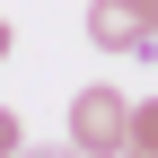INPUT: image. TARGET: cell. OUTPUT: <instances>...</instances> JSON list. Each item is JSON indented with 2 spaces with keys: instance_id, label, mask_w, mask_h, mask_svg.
<instances>
[{
  "instance_id": "cell-1",
  "label": "cell",
  "mask_w": 158,
  "mask_h": 158,
  "mask_svg": "<svg viewBox=\"0 0 158 158\" xmlns=\"http://www.w3.org/2000/svg\"><path fill=\"white\" fill-rule=\"evenodd\" d=\"M123 141H132V97L114 79H88L70 97V149L79 158H123Z\"/></svg>"
},
{
  "instance_id": "cell-2",
  "label": "cell",
  "mask_w": 158,
  "mask_h": 158,
  "mask_svg": "<svg viewBox=\"0 0 158 158\" xmlns=\"http://www.w3.org/2000/svg\"><path fill=\"white\" fill-rule=\"evenodd\" d=\"M88 44H97V53L149 62V53H158V18L141 9V0H88Z\"/></svg>"
},
{
  "instance_id": "cell-3",
  "label": "cell",
  "mask_w": 158,
  "mask_h": 158,
  "mask_svg": "<svg viewBox=\"0 0 158 158\" xmlns=\"http://www.w3.org/2000/svg\"><path fill=\"white\" fill-rule=\"evenodd\" d=\"M132 141H158V97H132Z\"/></svg>"
},
{
  "instance_id": "cell-4",
  "label": "cell",
  "mask_w": 158,
  "mask_h": 158,
  "mask_svg": "<svg viewBox=\"0 0 158 158\" xmlns=\"http://www.w3.org/2000/svg\"><path fill=\"white\" fill-rule=\"evenodd\" d=\"M18 141H27V123H18V114L0 106V158H18Z\"/></svg>"
},
{
  "instance_id": "cell-5",
  "label": "cell",
  "mask_w": 158,
  "mask_h": 158,
  "mask_svg": "<svg viewBox=\"0 0 158 158\" xmlns=\"http://www.w3.org/2000/svg\"><path fill=\"white\" fill-rule=\"evenodd\" d=\"M123 158H158V141H123Z\"/></svg>"
},
{
  "instance_id": "cell-6",
  "label": "cell",
  "mask_w": 158,
  "mask_h": 158,
  "mask_svg": "<svg viewBox=\"0 0 158 158\" xmlns=\"http://www.w3.org/2000/svg\"><path fill=\"white\" fill-rule=\"evenodd\" d=\"M0 53H9V18H0Z\"/></svg>"
},
{
  "instance_id": "cell-7",
  "label": "cell",
  "mask_w": 158,
  "mask_h": 158,
  "mask_svg": "<svg viewBox=\"0 0 158 158\" xmlns=\"http://www.w3.org/2000/svg\"><path fill=\"white\" fill-rule=\"evenodd\" d=\"M141 9H149V18H158V0H141Z\"/></svg>"
},
{
  "instance_id": "cell-8",
  "label": "cell",
  "mask_w": 158,
  "mask_h": 158,
  "mask_svg": "<svg viewBox=\"0 0 158 158\" xmlns=\"http://www.w3.org/2000/svg\"><path fill=\"white\" fill-rule=\"evenodd\" d=\"M18 158H44V149H18Z\"/></svg>"
}]
</instances>
